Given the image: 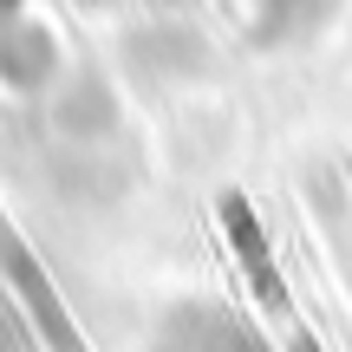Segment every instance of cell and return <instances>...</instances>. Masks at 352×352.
I'll return each instance as SVG.
<instances>
[{
    "mask_svg": "<svg viewBox=\"0 0 352 352\" xmlns=\"http://www.w3.org/2000/svg\"><path fill=\"white\" fill-rule=\"evenodd\" d=\"M0 280L13 287V300H20L26 320L39 327L46 352H85V340H78V327H72V314H65V300H59V287H52V274H46V261L26 248V235L13 228L7 202H0Z\"/></svg>",
    "mask_w": 352,
    "mask_h": 352,
    "instance_id": "6da1fadb",
    "label": "cell"
},
{
    "mask_svg": "<svg viewBox=\"0 0 352 352\" xmlns=\"http://www.w3.org/2000/svg\"><path fill=\"white\" fill-rule=\"evenodd\" d=\"M13 7H20V0H0V20H7V13H13Z\"/></svg>",
    "mask_w": 352,
    "mask_h": 352,
    "instance_id": "7a4b0ae2",
    "label": "cell"
}]
</instances>
